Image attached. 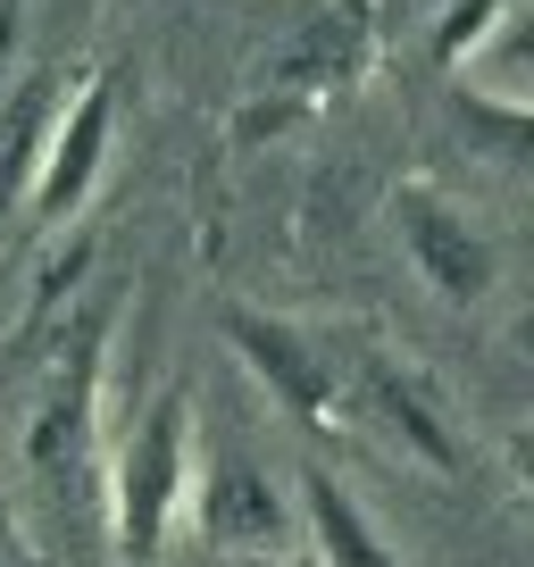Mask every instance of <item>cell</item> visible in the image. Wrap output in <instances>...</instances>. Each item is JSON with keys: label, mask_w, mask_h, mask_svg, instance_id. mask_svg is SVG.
Wrapping results in <instances>:
<instances>
[{"label": "cell", "mask_w": 534, "mask_h": 567, "mask_svg": "<svg viewBox=\"0 0 534 567\" xmlns=\"http://www.w3.org/2000/svg\"><path fill=\"white\" fill-rule=\"evenodd\" d=\"M92 401H101V326H84V334L68 342V359H59L51 392H42V409H34V434H25L34 476L68 484L75 467H84V451H92Z\"/></svg>", "instance_id": "52a82bcc"}, {"label": "cell", "mask_w": 534, "mask_h": 567, "mask_svg": "<svg viewBox=\"0 0 534 567\" xmlns=\"http://www.w3.org/2000/svg\"><path fill=\"white\" fill-rule=\"evenodd\" d=\"M493 25H510V0H451V18L434 25V59H443V68L476 59V42L493 34Z\"/></svg>", "instance_id": "30bf717a"}, {"label": "cell", "mask_w": 534, "mask_h": 567, "mask_svg": "<svg viewBox=\"0 0 534 567\" xmlns=\"http://www.w3.org/2000/svg\"><path fill=\"white\" fill-rule=\"evenodd\" d=\"M109 117H117V92H109V75H92V84L75 92V109H59V117H51V134L34 142V184H25L34 217L84 209L92 176H101V151H109Z\"/></svg>", "instance_id": "5b68a950"}, {"label": "cell", "mask_w": 534, "mask_h": 567, "mask_svg": "<svg viewBox=\"0 0 534 567\" xmlns=\"http://www.w3.org/2000/svg\"><path fill=\"white\" fill-rule=\"evenodd\" d=\"M226 342L243 368L259 375L301 425H335L342 392H351V334H309L292 318H259V309H226Z\"/></svg>", "instance_id": "7a4b0ae2"}, {"label": "cell", "mask_w": 534, "mask_h": 567, "mask_svg": "<svg viewBox=\"0 0 534 567\" xmlns=\"http://www.w3.org/2000/svg\"><path fill=\"white\" fill-rule=\"evenodd\" d=\"M392 234H401L410 267L427 276V292H443V301H460V309L493 301V284H501L493 234L468 209H451L434 184H401V193H392Z\"/></svg>", "instance_id": "3957f363"}, {"label": "cell", "mask_w": 534, "mask_h": 567, "mask_svg": "<svg viewBox=\"0 0 534 567\" xmlns=\"http://www.w3.org/2000/svg\"><path fill=\"white\" fill-rule=\"evenodd\" d=\"M0 567H25V559H18V543H9V534H0Z\"/></svg>", "instance_id": "8fae6325"}, {"label": "cell", "mask_w": 534, "mask_h": 567, "mask_svg": "<svg viewBox=\"0 0 534 567\" xmlns=\"http://www.w3.org/2000/svg\"><path fill=\"white\" fill-rule=\"evenodd\" d=\"M301 534H309V559L318 567H401L392 543L376 534V517L335 476H301Z\"/></svg>", "instance_id": "9c48e42d"}, {"label": "cell", "mask_w": 534, "mask_h": 567, "mask_svg": "<svg viewBox=\"0 0 534 567\" xmlns=\"http://www.w3.org/2000/svg\"><path fill=\"white\" fill-rule=\"evenodd\" d=\"M368 0H318L301 18V34L285 42V51L267 59V84H276V101H309V92L326 84H351L359 68H368Z\"/></svg>", "instance_id": "ba28073f"}, {"label": "cell", "mask_w": 534, "mask_h": 567, "mask_svg": "<svg viewBox=\"0 0 534 567\" xmlns=\"http://www.w3.org/2000/svg\"><path fill=\"white\" fill-rule=\"evenodd\" d=\"M184 493H193V417H184V392H160L109 451V526H117L125 567L160 559Z\"/></svg>", "instance_id": "6da1fadb"}, {"label": "cell", "mask_w": 534, "mask_h": 567, "mask_svg": "<svg viewBox=\"0 0 534 567\" xmlns=\"http://www.w3.org/2000/svg\"><path fill=\"white\" fill-rule=\"evenodd\" d=\"M342 417H368L384 443H401L410 460H427L434 476L460 467V434H451L434 384L410 368V359L376 351V342H351V392H342Z\"/></svg>", "instance_id": "277c9868"}, {"label": "cell", "mask_w": 534, "mask_h": 567, "mask_svg": "<svg viewBox=\"0 0 534 567\" xmlns=\"http://www.w3.org/2000/svg\"><path fill=\"white\" fill-rule=\"evenodd\" d=\"M267 567H276V559H267Z\"/></svg>", "instance_id": "7c38bea8"}, {"label": "cell", "mask_w": 534, "mask_h": 567, "mask_svg": "<svg viewBox=\"0 0 534 567\" xmlns=\"http://www.w3.org/2000/svg\"><path fill=\"white\" fill-rule=\"evenodd\" d=\"M184 501L201 509V534H209L217 550H267V559H276V543H285V493L234 443H217L209 460H201V484Z\"/></svg>", "instance_id": "8992f818"}]
</instances>
